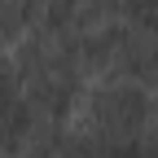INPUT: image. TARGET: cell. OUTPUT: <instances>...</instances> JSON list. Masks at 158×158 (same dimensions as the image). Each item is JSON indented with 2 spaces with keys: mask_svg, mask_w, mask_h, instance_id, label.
Segmentation results:
<instances>
[{
  "mask_svg": "<svg viewBox=\"0 0 158 158\" xmlns=\"http://www.w3.org/2000/svg\"><path fill=\"white\" fill-rule=\"evenodd\" d=\"M75 5V18L79 27H97V22H110V18H118V0H70Z\"/></svg>",
  "mask_w": 158,
  "mask_h": 158,
  "instance_id": "52a82bcc",
  "label": "cell"
},
{
  "mask_svg": "<svg viewBox=\"0 0 158 158\" xmlns=\"http://www.w3.org/2000/svg\"><path fill=\"white\" fill-rule=\"evenodd\" d=\"M149 158H158V154H149Z\"/></svg>",
  "mask_w": 158,
  "mask_h": 158,
  "instance_id": "9c48e42d",
  "label": "cell"
},
{
  "mask_svg": "<svg viewBox=\"0 0 158 158\" xmlns=\"http://www.w3.org/2000/svg\"><path fill=\"white\" fill-rule=\"evenodd\" d=\"M40 123V114L27 106V97L0 101V158H18L22 145L31 141V132Z\"/></svg>",
  "mask_w": 158,
  "mask_h": 158,
  "instance_id": "277c9868",
  "label": "cell"
},
{
  "mask_svg": "<svg viewBox=\"0 0 158 158\" xmlns=\"http://www.w3.org/2000/svg\"><path fill=\"white\" fill-rule=\"evenodd\" d=\"M9 57H13L27 106L48 123H70L79 92L88 84V75L75 57V35H53L44 27H35L13 44Z\"/></svg>",
  "mask_w": 158,
  "mask_h": 158,
  "instance_id": "6da1fadb",
  "label": "cell"
},
{
  "mask_svg": "<svg viewBox=\"0 0 158 158\" xmlns=\"http://www.w3.org/2000/svg\"><path fill=\"white\" fill-rule=\"evenodd\" d=\"M57 158H149L145 141H110L84 127H62Z\"/></svg>",
  "mask_w": 158,
  "mask_h": 158,
  "instance_id": "3957f363",
  "label": "cell"
},
{
  "mask_svg": "<svg viewBox=\"0 0 158 158\" xmlns=\"http://www.w3.org/2000/svg\"><path fill=\"white\" fill-rule=\"evenodd\" d=\"M44 0H0V44H18L27 31L40 27Z\"/></svg>",
  "mask_w": 158,
  "mask_h": 158,
  "instance_id": "5b68a950",
  "label": "cell"
},
{
  "mask_svg": "<svg viewBox=\"0 0 158 158\" xmlns=\"http://www.w3.org/2000/svg\"><path fill=\"white\" fill-rule=\"evenodd\" d=\"M118 22L158 40V0H118Z\"/></svg>",
  "mask_w": 158,
  "mask_h": 158,
  "instance_id": "8992f818",
  "label": "cell"
},
{
  "mask_svg": "<svg viewBox=\"0 0 158 158\" xmlns=\"http://www.w3.org/2000/svg\"><path fill=\"white\" fill-rule=\"evenodd\" d=\"M149 118H154V92L145 84L114 75L88 79L75 106V127L110 136V141H145Z\"/></svg>",
  "mask_w": 158,
  "mask_h": 158,
  "instance_id": "7a4b0ae2",
  "label": "cell"
},
{
  "mask_svg": "<svg viewBox=\"0 0 158 158\" xmlns=\"http://www.w3.org/2000/svg\"><path fill=\"white\" fill-rule=\"evenodd\" d=\"M22 97V84H18V70H13V57L0 48V101H13Z\"/></svg>",
  "mask_w": 158,
  "mask_h": 158,
  "instance_id": "ba28073f",
  "label": "cell"
}]
</instances>
